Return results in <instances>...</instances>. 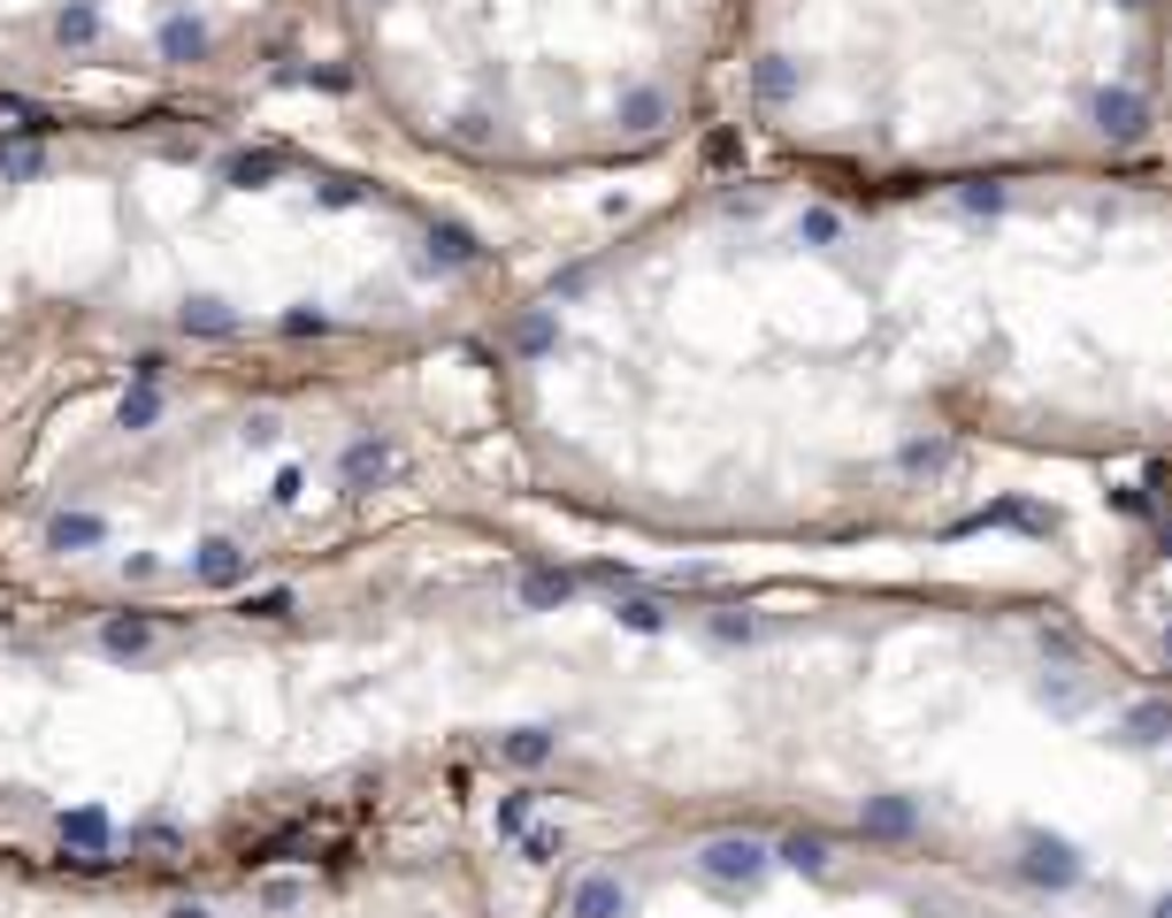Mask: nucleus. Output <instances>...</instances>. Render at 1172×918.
<instances>
[{
	"label": "nucleus",
	"mask_w": 1172,
	"mask_h": 918,
	"mask_svg": "<svg viewBox=\"0 0 1172 918\" xmlns=\"http://www.w3.org/2000/svg\"><path fill=\"white\" fill-rule=\"evenodd\" d=\"M62 842H69L85 865H100V857H108V819H100V811H69V819H62Z\"/></svg>",
	"instance_id": "20e7f679"
},
{
	"label": "nucleus",
	"mask_w": 1172,
	"mask_h": 918,
	"mask_svg": "<svg viewBox=\"0 0 1172 918\" xmlns=\"http://www.w3.org/2000/svg\"><path fill=\"white\" fill-rule=\"evenodd\" d=\"M1158 123H1165V168H1172V0H1165V54H1158Z\"/></svg>",
	"instance_id": "39448f33"
},
{
	"label": "nucleus",
	"mask_w": 1172,
	"mask_h": 918,
	"mask_svg": "<svg viewBox=\"0 0 1172 918\" xmlns=\"http://www.w3.org/2000/svg\"><path fill=\"white\" fill-rule=\"evenodd\" d=\"M169 918H215V911H199V904H176V911H169Z\"/></svg>",
	"instance_id": "6e6552de"
},
{
	"label": "nucleus",
	"mask_w": 1172,
	"mask_h": 918,
	"mask_svg": "<svg viewBox=\"0 0 1172 918\" xmlns=\"http://www.w3.org/2000/svg\"><path fill=\"white\" fill-rule=\"evenodd\" d=\"M1127 651H1142L1158 674H1172V474L1142 482L1088 551V598Z\"/></svg>",
	"instance_id": "7ed1b4c3"
},
{
	"label": "nucleus",
	"mask_w": 1172,
	"mask_h": 918,
	"mask_svg": "<svg viewBox=\"0 0 1172 918\" xmlns=\"http://www.w3.org/2000/svg\"><path fill=\"white\" fill-rule=\"evenodd\" d=\"M238 575H246L238 544H207V559H199V582H238Z\"/></svg>",
	"instance_id": "423d86ee"
},
{
	"label": "nucleus",
	"mask_w": 1172,
	"mask_h": 918,
	"mask_svg": "<svg viewBox=\"0 0 1172 918\" xmlns=\"http://www.w3.org/2000/svg\"><path fill=\"white\" fill-rule=\"evenodd\" d=\"M575 490L790 536H1042L1172 474V168L720 184L506 321Z\"/></svg>",
	"instance_id": "f257e3e1"
},
{
	"label": "nucleus",
	"mask_w": 1172,
	"mask_h": 918,
	"mask_svg": "<svg viewBox=\"0 0 1172 918\" xmlns=\"http://www.w3.org/2000/svg\"><path fill=\"white\" fill-rule=\"evenodd\" d=\"M93 536H100L93 521H62V528H54V544H62V551H69V544H93Z\"/></svg>",
	"instance_id": "0eeeda50"
},
{
	"label": "nucleus",
	"mask_w": 1172,
	"mask_h": 918,
	"mask_svg": "<svg viewBox=\"0 0 1172 918\" xmlns=\"http://www.w3.org/2000/svg\"><path fill=\"white\" fill-rule=\"evenodd\" d=\"M1165 0H744V108L797 176L1165 168Z\"/></svg>",
	"instance_id": "f03ea898"
}]
</instances>
